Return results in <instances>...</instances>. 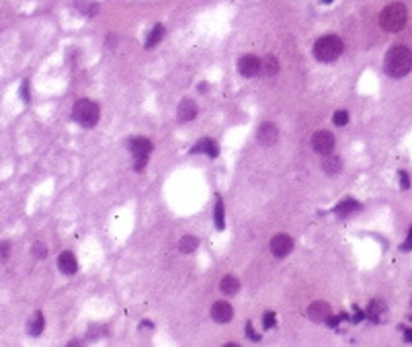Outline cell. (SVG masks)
Returning <instances> with one entry per match:
<instances>
[{
	"instance_id": "cell-1",
	"label": "cell",
	"mask_w": 412,
	"mask_h": 347,
	"mask_svg": "<svg viewBox=\"0 0 412 347\" xmlns=\"http://www.w3.org/2000/svg\"><path fill=\"white\" fill-rule=\"evenodd\" d=\"M386 74L390 78H404L412 70V50L406 45H394L386 54Z\"/></svg>"
},
{
	"instance_id": "cell-2",
	"label": "cell",
	"mask_w": 412,
	"mask_h": 347,
	"mask_svg": "<svg viewBox=\"0 0 412 347\" xmlns=\"http://www.w3.org/2000/svg\"><path fill=\"white\" fill-rule=\"evenodd\" d=\"M406 21H408V10L402 2H392L387 4L382 15H380V25L384 31L387 33H398L406 27Z\"/></svg>"
},
{
	"instance_id": "cell-3",
	"label": "cell",
	"mask_w": 412,
	"mask_h": 347,
	"mask_svg": "<svg viewBox=\"0 0 412 347\" xmlns=\"http://www.w3.org/2000/svg\"><path fill=\"white\" fill-rule=\"evenodd\" d=\"M345 50V43L338 35H324L314 43V56L320 62H335Z\"/></svg>"
},
{
	"instance_id": "cell-4",
	"label": "cell",
	"mask_w": 412,
	"mask_h": 347,
	"mask_svg": "<svg viewBox=\"0 0 412 347\" xmlns=\"http://www.w3.org/2000/svg\"><path fill=\"white\" fill-rule=\"evenodd\" d=\"M72 115L82 128H93V125L99 123L101 109L97 103H93L90 99H78L72 107Z\"/></svg>"
},
{
	"instance_id": "cell-5",
	"label": "cell",
	"mask_w": 412,
	"mask_h": 347,
	"mask_svg": "<svg viewBox=\"0 0 412 347\" xmlns=\"http://www.w3.org/2000/svg\"><path fill=\"white\" fill-rule=\"evenodd\" d=\"M335 144H336L335 134L328 132V130H320V132H316L312 136V148H314V152H318V154H324V156L330 154L335 150Z\"/></svg>"
},
{
	"instance_id": "cell-6",
	"label": "cell",
	"mask_w": 412,
	"mask_h": 347,
	"mask_svg": "<svg viewBox=\"0 0 412 347\" xmlns=\"http://www.w3.org/2000/svg\"><path fill=\"white\" fill-rule=\"evenodd\" d=\"M306 317L310 318V320H314V322H326L330 317H333V310H330V304L328 302H324V300H318V302L308 306Z\"/></svg>"
},
{
	"instance_id": "cell-7",
	"label": "cell",
	"mask_w": 412,
	"mask_h": 347,
	"mask_svg": "<svg viewBox=\"0 0 412 347\" xmlns=\"http://www.w3.org/2000/svg\"><path fill=\"white\" fill-rule=\"evenodd\" d=\"M238 72L242 74V76H246V78L257 76L260 72V60H258L257 56H253V54L242 56L238 60Z\"/></svg>"
},
{
	"instance_id": "cell-8",
	"label": "cell",
	"mask_w": 412,
	"mask_h": 347,
	"mask_svg": "<svg viewBox=\"0 0 412 347\" xmlns=\"http://www.w3.org/2000/svg\"><path fill=\"white\" fill-rule=\"evenodd\" d=\"M291 249H293V240H291V236H287V234H277L273 240H271V253L277 259H283V257H287L289 253H291Z\"/></svg>"
},
{
	"instance_id": "cell-9",
	"label": "cell",
	"mask_w": 412,
	"mask_h": 347,
	"mask_svg": "<svg viewBox=\"0 0 412 347\" xmlns=\"http://www.w3.org/2000/svg\"><path fill=\"white\" fill-rule=\"evenodd\" d=\"M257 140L262 146H273L275 142L279 140V128L275 123H271V121H265L258 128V132H257Z\"/></svg>"
},
{
	"instance_id": "cell-10",
	"label": "cell",
	"mask_w": 412,
	"mask_h": 347,
	"mask_svg": "<svg viewBox=\"0 0 412 347\" xmlns=\"http://www.w3.org/2000/svg\"><path fill=\"white\" fill-rule=\"evenodd\" d=\"M129 150H131L133 158H148V156H150V152L154 150V146H152V142L148 140V138H131V140H129Z\"/></svg>"
},
{
	"instance_id": "cell-11",
	"label": "cell",
	"mask_w": 412,
	"mask_h": 347,
	"mask_svg": "<svg viewBox=\"0 0 412 347\" xmlns=\"http://www.w3.org/2000/svg\"><path fill=\"white\" fill-rule=\"evenodd\" d=\"M234 317V308L232 304H228L226 300H220V302H215L211 306V318L215 322H228V320H232Z\"/></svg>"
},
{
	"instance_id": "cell-12",
	"label": "cell",
	"mask_w": 412,
	"mask_h": 347,
	"mask_svg": "<svg viewBox=\"0 0 412 347\" xmlns=\"http://www.w3.org/2000/svg\"><path fill=\"white\" fill-rule=\"evenodd\" d=\"M58 269H60L64 275H74V273H76L78 263H76V257L72 255L70 251H64L62 255L58 257Z\"/></svg>"
},
{
	"instance_id": "cell-13",
	"label": "cell",
	"mask_w": 412,
	"mask_h": 347,
	"mask_svg": "<svg viewBox=\"0 0 412 347\" xmlns=\"http://www.w3.org/2000/svg\"><path fill=\"white\" fill-rule=\"evenodd\" d=\"M197 117V105L193 99H182L179 105V119L180 121H191Z\"/></svg>"
},
{
	"instance_id": "cell-14",
	"label": "cell",
	"mask_w": 412,
	"mask_h": 347,
	"mask_svg": "<svg viewBox=\"0 0 412 347\" xmlns=\"http://www.w3.org/2000/svg\"><path fill=\"white\" fill-rule=\"evenodd\" d=\"M277 72H279V60H277V58H275V56H265V58H262V60H260V74L271 78Z\"/></svg>"
},
{
	"instance_id": "cell-15",
	"label": "cell",
	"mask_w": 412,
	"mask_h": 347,
	"mask_svg": "<svg viewBox=\"0 0 412 347\" xmlns=\"http://www.w3.org/2000/svg\"><path fill=\"white\" fill-rule=\"evenodd\" d=\"M45 329V318H43V312H33V317L29 318V322H27V331H29V335H33V337H39L41 335V331Z\"/></svg>"
},
{
	"instance_id": "cell-16",
	"label": "cell",
	"mask_w": 412,
	"mask_h": 347,
	"mask_svg": "<svg viewBox=\"0 0 412 347\" xmlns=\"http://www.w3.org/2000/svg\"><path fill=\"white\" fill-rule=\"evenodd\" d=\"M359 210H361V203L355 202V200H351V198H347L345 202H340V203L335 207V214H336V216H342V218H347V216H351V214H355V212H359Z\"/></svg>"
},
{
	"instance_id": "cell-17",
	"label": "cell",
	"mask_w": 412,
	"mask_h": 347,
	"mask_svg": "<svg viewBox=\"0 0 412 347\" xmlns=\"http://www.w3.org/2000/svg\"><path fill=\"white\" fill-rule=\"evenodd\" d=\"M340 169H342V160H340L338 156H330V154L324 156V160H322V171L326 173V175L335 177V175H338V173H340Z\"/></svg>"
},
{
	"instance_id": "cell-18",
	"label": "cell",
	"mask_w": 412,
	"mask_h": 347,
	"mask_svg": "<svg viewBox=\"0 0 412 347\" xmlns=\"http://www.w3.org/2000/svg\"><path fill=\"white\" fill-rule=\"evenodd\" d=\"M193 152H205L207 156L215 158L217 154H220V150H217V144L213 140H209V138H203V140H199L195 146H193Z\"/></svg>"
},
{
	"instance_id": "cell-19",
	"label": "cell",
	"mask_w": 412,
	"mask_h": 347,
	"mask_svg": "<svg viewBox=\"0 0 412 347\" xmlns=\"http://www.w3.org/2000/svg\"><path fill=\"white\" fill-rule=\"evenodd\" d=\"M220 288H222V292L226 296H232L240 290V282H238V277L234 275H224L222 277V282H220Z\"/></svg>"
},
{
	"instance_id": "cell-20",
	"label": "cell",
	"mask_w": 412,
	"mask_h": 347,
	"mask_svg": "<svg viewBox=\"0 0 412 347\" xmlns=\"http://www.w3.org/2000/svg\"><path fill=\"white\" fill-rule=\"evenodd\" d=\"M197 247H199V238L193 236V234H187V236H182V238L179 240V249H180L182 253H193Z\"/></svg>"
},
{
	"instance_id": "cell-21",
	"label": "cell",
	"mask_w": 412,
	"mask_h": 347,
	"mask_svg": "<svg viewBox=\"0 0 412 347\" xmlns=\"http://www.w3.org/2000/svg\"><path fill=\"white\" fill-rule=\"evenodd\" d=\"M164 37V27L162 25H156L152 31H150V35H148V39H146V48L150 50V48H154V45Z\"/></svg>"
},
{
	"instance_id": "cell-22",
	"label": "cell",
	"mask_w": 412,
	"mask_h": 347,
	"mask_svg": "<svg viewBox=\"0 0 412 347\" xmlns=\"http://www.w3.org/2000/svg\"><path fill=\"white\" fill-rule=\"evenodd\" d=\"M76 8H80L82 13L86 15V17H93L97 10H99V6H97V2H84V0H76Z\"/></svg>"
},
{
	"instance_id": "cell-23",
	"label": "cell",
	"mask_w": 412,
	"mask_h": 347,
	"mask_svg": "<svg viewBox=\"0 0 412 347\" xmlns=\"http://www.w3.org/2000/svg\"><path fill=\"white\" fill-rule=\"evenodd\" d=\"M215 226H217V230L224 228V202L220 198L215 202Z\"/></svg>"
},
{
	"instance_id": "cell-24",
	"label": "cell",
	"mask_w": 412,
	"mask_h": 347,
	"mask_svg": "<svg viewBox=\"0 0 412 347\" xmlns=\"http://www.w3.org/2000/svg\"><path fill=\"white\" fill-rule=\"evenodd\" d=\"M384 310H386V306L380 302V300H373V302L369 304V317L377 322V320H380V315H382Z\"/></svg>"
},
{
	"instance_id": "cell-25",
	"label": "cell",
	"mask_w": 412,
	"mask_h": 347,
	"mask_svg": "<svg viewBox=\"0 0 412 347\" xmlns=\"http://www.w3.org/2000/svg\"><path fill=\"white\" fill-rule=\"evenodd\" d=\"M33 255H35V259H45V257H48V249H45L43 242H35V245H33Z\"/></svg>"
},
{
	"instance_id": "cell-26",
	"label": "cell",
	"mask_w": 412,
	"mask_h": 347,
	"mask_svg": "<svg viewBox=\"0 0 412 347\" xmlns=\"http://www.w3.org/2000/svg\"><path fill=\"white\" fill-rule=\"evenodd\" d=\"M275 322H277L275 312H265V317H262V327H265V329H273Z\"/></svg>"
},
{
	"instance_id": "cell-27",
	"label": "cell",
	"mask_w": 412,
	"mask_h": 347,
	"mask_svg": "<svg viewBox=\"0 0 412 347\" xmlns=\"http://www.w3.org/2000/svg\"><path fill=\"white\" fill-rule=\"evenodd\" d=\"M347 121H349V113L347 111H336L335 113V123L336 125H347Z\"/></svg>"
},
{
	"instance_id": "cell-28",
	"label": "cell",
	"mask_w": 412,
	"mask_h": 347,
	"mask_svg": "<svg viewBox=\"0 0 412 347\" xmlns=\"http://www.w3.org/2000/svg\"><path fill=\"white\" fill-rule=\"evenodd\" d=\"M21 97L25 103L31 101V92H29V80H23V85H21Z\"/></svg>"
},
{
	"instance_id": "cell-29",
	"label": "cell",
	"mask_w": 412,
	"mask_h": 347,
	"mask_svg": "<svg viewBox=\"0 0 412 347\" xmlns=\"http://www.w3.org/2000/svg\"><path fill=\"white\" fill-rule=\"evenodd\" d=\"M146 165H148V158H133V169H135L137 173L144 171Z\"/></svg>"
},
{
	"instance_id": "cell-30",
	"label": "cell",
	"mask_w": 412,
	"mask_h": 347,
	"mask_svg": "<svg viewBox=\"0 0 412 347\" xmlns=\"http://www.w3.org/2000/svg\"><path fill=\"white\" fill-rule=\"evenodd\" d=\"M400 187L402 189H408L410 187V179H408V175L404 171H400Z\"/></svg>"
},
{
	"instance_id": "cell-31",
	"label": "cell",
	"mask_w": 412,
	"mask_h": 347,
	"mask_svg": "<svg viewBox=\"0 0 412 347\" xmlns=\"http://www.w3.org/2000/svg\"><path fill=\"white\" fill-rule=\"evenodd\" d=\"M400 249L402 251H410L412 249V228H410V232H408V236H406V240L400 245Z\"/></svg>"
},
{
	"instance_id": "cell-32",
	"label": "cell",
	"mask_w": 412,
	"mask_h": 347,
	"mask_svg": "<svg viewBox=\"0 0 412 347\" xmlns=\"http://www.w3.org/2000/svg\"><path fill=\"white\" fill-rule=\"evenodd\" d=\"M8 251H10V247H8V242H0V259H6L8 257Z\"/></svg>"
},
{
	"instance_id": "cell-33",
	"label": "cell",
	"mask_w": 412,
	"mask_h": 347,
	"mask_svg": "<svg viewBox=\"0 0 412 347\" xmlns=\"http://www.w3.org/2000/svg\"><path fill=\"white\" fill-rule=\"evenodd\" d=\"M363 318H365V315H363V312L357 308V310H355V317H353V320H355V322H359V320H363Z\"/></svg>"
},
{
	"instance_id": "cell-34",
	"label": "cell",
	"mask_w": 412,
	"mask_h": 347,
	"mask_svg": "<svg viewBox=\"0 0 412 347\" xmlns=\"http://www.w3.org/2000/svg\"><path fill=\"white\" fill-rule=\"evenodd\" d=\"M404 339H406V341H412V331H406V333H404Z\"/></svg>"
},
{
	"instance_id": "cell-35",
	"label": "cell",
	"mask_w": 412,
	"mask_h": 347,
	"mask_svg": "<svg viewBox=\"0 0 412 347\" xmlns=\"http://www.w3.org/2000/svg\"><path fill=\"white\" fill-rule=\"evenodd\" d=\"M322 2H324V4H330V2H333V0H322Z\"/></svg>"
}]
</instances>
